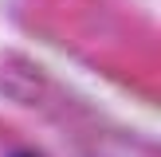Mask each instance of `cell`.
<instances>
[{"label":"cell","instance_id":"obj_1","mask_svg":"<svg viewBox=\"0 0 161 157\" xmlns=\"http://www.w3.org/2000/svg\"><path fill=\"white\" fill-rule=\"evenodd\" d=\"M20 157H31V153H20Z\"/></svg>","mask_w":161,"mask_h":157}]
</instances>
